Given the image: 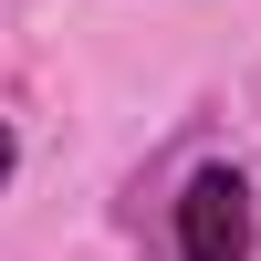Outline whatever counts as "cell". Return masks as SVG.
Masks as SVG:
<instances>
[{
    "mask_svg": "<svg viewBox=\"0 0 261 261\" xmlns=\"http://www.w3.org/2000/svg\"><path fill=\"white\" fill-rule=\"evenodd\" d=\"M251 241H261L251 178L241 167H199L178 188V261H251Z\"/></svg>",
    "mask_w": 261,
    "mask_h": 261,
    "instance_id": "6da1fadb",
    "label": "cell"
},
{
    "mask_svg": "<svg viewBox=\"0 0 261 261\" xmlns=\"http://www.w3.org/2000/svg\"><path fill=\"white\" fill-rule=\"evenodd\" d=\"M11 157H21V146H11V125H0V178H11Z\"/></svg>",
    "mask_w": 261,
    "mask_h": 261,
    "instance_id": "7a4b0ae2",
    "label": "cell"
}]
</instances>
